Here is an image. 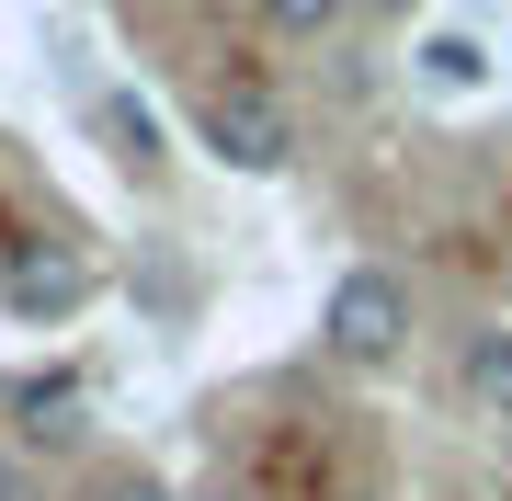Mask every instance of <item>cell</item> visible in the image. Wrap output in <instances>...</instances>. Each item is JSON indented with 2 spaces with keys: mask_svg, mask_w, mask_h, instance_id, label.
Returning a JSON list of instances; mask_svg holds the SVG:
<instances>
[{
  "mask_svg": "<svg viewBox=\"0 0 512 501\" xmlns=\"http://www.w3.org/2000/svg\"><path fill=\"white\" fill-rule=\"evenodd\" d=\"M319 342H330V365H399L410 353V285L387 262H353L319 308Z\"/></svg>",
  "mask_w": 512,
  "mask_h": 501,
  "instance_id": "cell-1",
  "label": "cell"
},
{
  "mask_svg": "<svg viewBox=\"0 0 512 501\" xmlns=\"http://www.w3.org/2000/svg\"><path fill=\"white\" fill-rule=\"evenodd\" d=\"M205 149L228 171H285L296 160V114L262 92V80H228V92H205Z\"/></svg>",
  "mask_w": 512,
  "mask_h": 501,
  "instance_id": "cell-2",
  "label": "cell"
},
{
  "mask_svg": "<svg viewBox=\"0 0 512 501\" xmlns=\"http://www.w3.org/2000/svg\"><path fill=\"white\" fill-rule=\"evenodd\" d=\"M0 297H12L23 319H69L80 297H92V262H80L69 240H46V228H35V240L0 251Z\"/></svg>",
  "mask_w": 512,
  "mask_h": 501,
  "instance_id": "cell-3",
  "label": "cell"
},
{
  "mask_svg": "<svg viewBox=\"0 0 512 501\" xmlns=\"http://www.w3.org/2000/svg\"><path fill=\"white\" fill-rule=\"evenodd\" d=\"M92 126H103V149L126 160L137 183H148V171H160V114H148L137 92H103V103H92Z\"/></svg>",
  "mask_w": 512,
  "mask_h": 501,
  "instance_id": "cell-4",
  "label": "cell"
},
{
  "mask_svg": "<svg viewBox=\"0 0 512 501\" xmlns=\"http://www.w3.org/2000/svg\"><path fill=\"white\" fill-rule=\"evenodd\" d=\"M467 399L512 422V331H467Z\"/></svg>",
  "mask_w": 512,
  "mask_h": 501,
  "instance_id": "cell-5",
  "label": "cell"
},
{
  "mask_svg": "<svg viewBox=\"0 0 512 501\" xmlns=\"http://www.w3.org/2000/svg\"><path fill=\"white\" fill-rule=\"evenodd\" d=\"M80 433V388L57 376V388H23V445H69Z\"/></svg>",
  "mask_w": 512,
  "mask_h": 501,
  "instance_id": "cell-6",
  "label": "cell"
},
{
  "mask_svg": "<svg viewBox=\"0 0 512 501\" xmlns=\"http://www.w3.org/2000/svg\"><path fill=\"white\" fill-rule=\"evenodd\" d=\"M262 23L296 35V46H319V35H342V23H353V0H262Z\"/></svg>",
  "mask_w": 512,
  "mask_h": 501,
  "instance_id": "cell-7",
  "label": "cell"
},
{
  "mask_svg": "<svg viewBox=\"0 0 512 501\" xmlns=\"http://www.w3.org/2000/svg\"><path fill=\"white\" fill-rule=\"evenodd\" d=\"M421 69H433L444 92H467V80H478V46H467V35H433V46H421Z\"/></svg>",
  "mask_w": 512,
  "mask_h": 501,
  "instance_id": "cell-8",
  "label": "cell"
},
{
  "mask_svg": "<svg viewBox=\"0 0 512 501\" xmlns=\"http://www.w3.org/2000/svg\"><path fill=\"white\" fill-rule=\"evenodd\" d=\"M92 501H171V479H160V467H103Z\"/></svg>",
  "mask_w": 512,
  "mask_h": 501,
  "instance_id": "cell-9",
  "label": "cell"
},
{
  "mask_svg": "<svg viewBox=\"0 0 512 501\" xmlns=\"http://www.w3.org/2000/svg\"><path fill=\"white\" fill-rule=\"evenodd\" d=\"M0 501H35V479H23V467H0Z\"/></svg>",
  "mask_w": 512,
  "mask_h": 501,
  "instance_id": "cell-10",
  "label": "cell"
},
{
  "mask_svg": "<svg viewBox=\"0 0 512 501\" xmlns=\"http://www.w3.org/2000/svg\"><path fill=\"white\" fill-rule=\"evenodd\" d=\"M217 501H262V490H217Z\"/></svg>",
  "mask_w": 512,
  "mask_h": 501,
  "instance_id": "cell-11",
  "label": "cell"
},
{
  "mask_svg": "<svg viewBox=\"0 0 512 501\" xmlns=\"http://www.w3.org/2000/svg\"><path fill=\"white\" fill-rule=\"evenodd\" d=\"M376 12H399V0H376Z\"/></svg>",
  "mask_w": 512,
  "mask_h": 501,
  "instance_id": "cell-12",
  "label": "cell"
}]
</instances>
